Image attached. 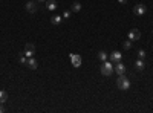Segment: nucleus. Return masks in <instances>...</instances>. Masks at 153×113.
Wrapping results in <instances>:
<instances>
[{
    "label": "nucleus",
    "instance_id": "obj_1",
    "mask_svg": "<svg viewBox=\"0 0 153 113\" xmlns=\"http://www.w3.org/2000/svg\"><path fill=\"white\" fill-rule=\"evenodd\" d=\"M101 74L104 75V77H110L112 74H114V63L112 61H103V64H101Z\"/></svg>",
    "mask_w": 153,
    "mask_h": 113
},
{
    "label": "nucleus",
    "instance_id": "obj_2",
    "mask_svg": "<svg viewBox=\"0 0 153 113\" xmlns=\"http://www.w3.org/2000/svg\"><path fill=\"white\" fill-rule=\"evenodd\" d=\"M116 86L119 90H129V87H130L129 78H126L124 75H119V78L116 79Z\"/></svg>",
    "mask_w": 153,
    "mask_h": 113
},
{
    "label": "nucleus",
    "instance_id": "obj_3",
    "mask_svg": "<svg viewBox=\"0 0 153 113\" xmlns=\"http://www.w3.org/2000/svg\"><path fill=\"white\" fill-rule=\"evenodd\" d=\"M145 12H147V8H145V5H142V3H139V5H135L133 6V14L135 15H144Z\"/></svg>",
    "mask_w": 153,
    "mask_h": 113
},
{
    "label": "nucleus",
    "instance_id": "obj_4",
    "mask_svg": "<svg viewBox=\"0 0 153 113\" xmlns=\"http://www.w3.org/2000/svg\"><path fill=\"white\" fill-rule=\"evenodd\" d=\"M34 54H35V44L26 43V46H25V55L28 58H31V57H34Z\"/></svg>",
    "mask_w": 153,
    "mask_h": 113
},
{
    "label": "nucleus",
    "instance_id": "obj_5",
    "mask_svg": "<svg viewBox=\"0 0 153 113\" xmlns=\"http://www.w3.org/2000/svg\"><path fill=\"white\" fill-rule=\"evenodd\" d=\"M37 8H38V2H37V0H35V2H34V0H29V2L26 3V6H25V9L28 12H31V14H34V12L37 11Z\"/></svg>",
    "mask_w": 153,
    "mask_h": 113
},
{
    "label": "nucleus",
    "instance_id": "obj_6",
    "mask_svg": "<svg viewBox=\"0 0 153 113\" xmlns=\"http://www.w3.org/2000/svg\"><path fill=\"white\" fill-rule=\"evenodd\" d=\"M69 58H71V63H72L74 67H80V66H81V57L78 54H71Z\"/></svg>",
    "mask_w": 153,
    "mask_h": 113
},
{
    "label": "nucleus",
    "instance_id": "obj_7",
    "mask_svg": "<svg viewBox=\"0 0 153 113\" xmlns=\"http://www.w3.org/2000/svg\"><path fill=\"white\" fill-rule=\"evenodd\" d=\"M110 61L112 63H114V64H116V63H119V61H121V58H123V54H121V52H119V51H115V52H112V54H110Z\"/></svg>",
    "mask_w": 153,
    "mask_h": 113
},
{
    "label": "nucleus",
    "instance_id": "obj_8",
    "mask_svg": "<svg viewBox=\"0 0 153 113\" xmlns=\"http://www.w3.org/2000/svg\"><path fill=\"white\" fill-rule=\"evenodd\" d=\"M114 70L116 72V75H118V77H119V75H124V74H126V66H124L121 61H119V63H116V64H115Z\"/></svg>",
    "mask_w": 153,
    "mask_h": 113
},
{
    "label": "nucleus",
    "instance_id": "obj_9",
    "mask_svg": "<svg viewBox=\"0 0 153 113\" xmlns=\"http://www.w3.org/2000/svg\"><path fill=\"white\" fill-rule=\"evenodd\" d=\"M129 38L132 40V41H138V40L141 38V32H139L138 29H132L129 32Z\"/></svg>",
    "mask_w": 153,
    "mask_h": 113
},
{
    "label": "nucleus",
    "instance_id": "obj_10",
    "mask_svg": "<svg viewBox=\"0 0 153 113\" xmlns=\"http://www.w3.org/2000/svg\"><path fill=\"white\" fill-rule=\"evenodd\" d=\"M26 66H28L29 69H32V70H35L37 67H38V61L34 58V57H31V58H28V63H26Z\"/></svg>",
    "mask_w": 153,
    "mask_h": 113
},
{
    "label": "nucleus",
    "instance_id": "obj_11",
    "mask_svg": "<svg viewBox=\"0 0 153 113\" xmlns=\"http://www.w3.org/2000/svg\"><path fill=\"white\" fill-rule=\"evenodd\" d=\"M135 67H136V70H144L145 69V61L141 58H138L136 63H135Z\"/></svg>",
    "mask_w": 153,
    "mask_h": 113
},
{
    "label": "nucleus",
    "instance_id": "obj_12",
    "mask_svg": "<svg viewBox=\"0 0 153 113\" xmlns=\"http://www.w3.org/2000/svg\"><path fill=\"white\" fill-rule=\"evenodd\" d=\"M46 8L49 11H55L57 9V0H48V5H46Z\"/></svg>",
    "mask_w": 153,
    "mask_h": 113
},
{
    "label": "nucleus",
    "instance_id": "obj_13",
    "mask_svg": "<svg viewBox=\"0 0 153 113\" xmlns=\"http://www.w3.org/2000/svg\"><path fill=\"white\" fill-rule=\"evenodd\" d=\"M61 20H63V17H61V15H52V18H51V23L58 26L60 23H61Z\"/></svg>",
    "mask_w": 153,
    "mask_h": 113
},
{
    "label": "nucleus",
    "instance_id": "obj_14",
    "mask_svg": "<svg viewBox=\"0 0 153 113\" xmlns=\"http://www.w3.org/2000/svg\"><path fill=\"white\" fill-rule=\"evenodd\" d=\"M80 9H81V5H80L77 0H75V2L72 3V6H71V11H72V12H78Z\"/></svg>",
    "mask_w": 153,
    "mask_h": 113
},
{
    "label": "nucleus",
    "instance_id": "obj_15",
    "mask_svg": "<svg viewBox=\"0 0 153 113\" xmlns=\"http://www.w3.org/2000/svg\"><path fill=\"white\" fill-rule=\"evenodd\" d=\"M6 99H8V93L5 90H0V104L6 102Z\"/></svg>",
    "mask_w": 153,
    "mask_h": 113
},
{
    "label": "nucleus",
    "instance_id": "obj_16",
    "mask_svg": "<svg viewBox=\"0 0 153 113\" xmlns=\"http://www.w3.org/2000/svg\"><path fill=\"white\" fill-rule=\"evenodd\" d=\"M109 58V55L107 54H106V52L104 51H101V52H98V60H99V61H106V60H107Z\"/></svg>",
    "mask_w": 153,
    "mask_h": 113
},
{
    "label": "nucleus",
    "instance_id": "obj_17",
    "mask_svg": "<svg viewBox=\"0 0 153 113\" xmlns=\"http://www.w3.org/2000/svg\"><path fill=\"white\" fill-rule=\"evenodd\" d=\"M18 61L22 63V64H26V63H28V57L25 55V52H22V54H18Z\"/></svg>",
    "mask_w": 153,
    "mask_h": 113
},
{
    "label": "nucleus",
    "instance_id": "obj_18",
    "mask_svg": "<svg viewBox=\"0 0 153 113\" xmlns=\"http://www.w3.org/2000/svg\"><path fill=\"white\" fill-rule=\"evenodd\" d=\"M123 48L126 49V51H129L130 48H132V40L129 38V40H126V41L123 43Z\"/></svg>",
    "mask_w": 153,
    "mask_h": 113
},
{
    "label": "nucleus",
    "instance_id": "obj_19",
    "mask_svg": "<svg viewBox=\"0 0 153 113\" xmlns=\"http://www.w3.org/2000/svg\"><path fill=\"white\" fill-rule=\"evenodd\" d=\"M145 55H147V54H145V51H142V49H139V51H138V58L144 60V58H145Z\"/></svg>",
    "mask_w": 153,
    "mask_h": 113
},
{
    "label": "nucleus",
    "instance_id": "obj_20",
    "mask_svg": "<svg viewBox=\"0 0 153 113\" xmlns=\"http://www.w3.org/2000/svg\"><path fill=\"white\" fill-rule=\"evenodd\" d=\"M61 17H63V18H69V17H71V11H64Z\"/></svg>",
    "mask_w": 153,
    "mask_h": 113
},
{
    "label": "nucleus",
    "instance_id": "obj_21",
    "mask_svg": "<svg viewBox=\"0 0 153 113\" xmlns=\"http://www.w3.org/2000/svg\"><path fill=\"white\" fill-rule=\"evenodd\" d=\"M118 3L119 5H126V3H127V0H118Z\"/></svg>",
    "mask_w": 153,
    "mask_h": 113
},
{
    "label": "nucleus",
    "instance_id": "obj_22",
    "mask_svg": "<svg viewBox=\"0 0 153 113\" xmlns=\"http://www.w3.org/2000/svg\"><path fill=\"white\" fill-rule=\"evenodd\" d=\"M3 110H5V109H3V104H0V113H2Z\"/></svg>",
    "mask_w": 153,
    "mask_h": 113
},
{
    "label": "nucleus",
    "instance_id": "obj_23",
    "mask_svg": "<svg viewBox=\"0 0 153 113\" xmlns=\"http://www.w3.org/2000/svg\"><path fill=\"white\" fill-rule=\"evenodd\" d=\"M37 2H38V3H43V2H46V0H37Z\"/></svg>",
    "mask_w": 153,
    "mask_h": 113
}]
</instances>
